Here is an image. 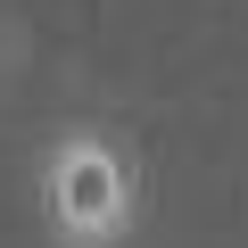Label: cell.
Segmentation results:
<instances>
[{"mask_svg": "<svg viewBox=\"0 0 248 248\" xmlns=\"http://www.w3.org/2000/svg\"><path fill=\"white\" fill-rule=\"evenodd\" d=\"M42 223L58 248H124L141 223V166L116 133L66 124L42 149Z\"/></svg>", "mask_w": 248, "mask_h": 248, "instance_id": "6da1fadb", "label": "cell"}]
</instances>
